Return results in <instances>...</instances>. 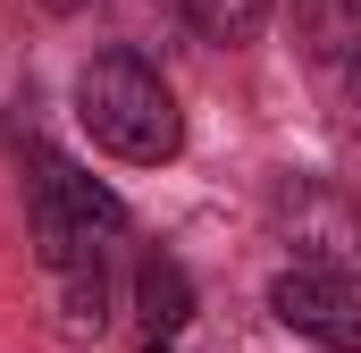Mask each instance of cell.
Segmentation results:
<instances>
[{
    "label": "cell",
    "instance_id": "52a82bcc",
    "mask_svg": "<svg viewBox=\"0 0 361 353\" xmlns=\"http://www.w3.org/2000/svg\"><path fill=\"white\" fill-rule=\"evenodd\" d=\"M42 8H85V0H42Z\"/></svg>",
    "mask_w": 361,
    "mask_h": 353
},
{
    "label": "cell",
    "instance_id": "5b68a950",
    "mask_svg": "<svg viewBox=\"0 0 361 353\" xmlns=\"http://www.w3.org/2000/svg\"><path fill=\"white\" fill-rule=\"evenodd\" d=\"M185 303H193V294H185V269L177 261H143V328H152V337H177Z\"/></svg>",
    "mask_w": 361,
    "mask_h": 353
},
{
    "label": "cell",
    "instance_id": "277c9868",
    "mask_svg": "<svg viewBox=\"0 0 361 353\" xmlns=\"http://www.w3.org/2000/svg\"><path fill=\"white\" fill-rule=\"evenodd\" d=\"M311 34H319L311 51H319L328 85L361 109V8H311Z\"/></svg>",
    "mask_w": 361,
    "mask_h": 353
},
{
    "label": "cell",
    "instance_id": "8992f818",
    "mask_svg": "<svg viewBox=\"0 0 361 353\" xmlns=\"http://www.w3.org/2000/svg\"><path fill=\"white\" fill-rule=\"evenodd\" d=\"M185 17H193L210 42H252L261 17H269V0H185Z\"/></svg>",
    "mask_w": 361,
    "mask_h": 353
},
{
    "label": "cell",
    "instance_id": "7a4b0ae2",
    "mask_svg": "<svg viewBox=\"0 0 361 353\" xmlns=\"http://www.w3.org/2000/svg\"><path fill=\"white\" fill-rule=\"evenodd\" d=\"M277 236H286L294 269L361 277V202L345 185H286L277 193Z\"/></svg>",
    "mask_w": 361,
    "mask_h": 353
},
{
    "label": "cell",
    "instance_id": "6da1fadb",
    "mask_svg": "<svg viewBox=\"0 0 361 353\" xmlns=\"http://www.w3.org/2000/svg\"><path fill=\"white\" fill-rule=\"evenodd\" d=\"M76 118L101 152L135 160V169H160L185 152V118H177V92L160 85V68H143L135 51H101L85 59L76 76Z\"/></svg>",
    "mask_w": 361,
    "mask_h": 353
},
{
    "label": "cell",
    "instance_id": "3957f363",
    "mask_svg": "<svg viewBox=\"0 0 361 353\" xmlns=\"http://www.w3.org/2000/svg\"><path fill=\"white\" fill-rule=\"evenodd\" d=\"M269 311L294 328V337H311V345H328V353H361V294H353V277H328V269H277Z\"/></svg>",
    "mask_w": 361,
    "mask_h": 353
}]
</instances>
